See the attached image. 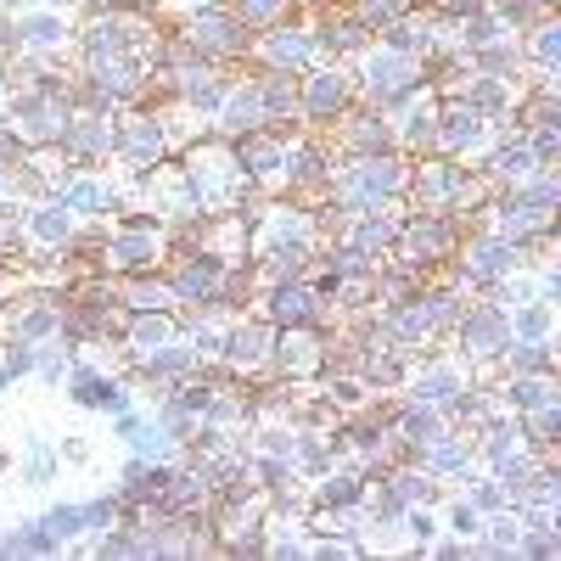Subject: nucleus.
Segmentation results:
<instances>
[{"instance_id": "7ed1b4c3", "label": "nucleus", "mask_w": 561, "mask_h": 561, "mask_svg": "<svg viewBox=\"0 0 561 561\" xmlns=\"http://www.w3.org/2000/svg\"><path fill=\"white\" fill-rule=\"evenodd\" d=\"M460 237H466V219H460V214H444V208H404L388 259H399V264H410V270H421V275H433V270H444V264L455 259Z\"/></svg>"}, {"instance_id": "ddd939ff", "label": "nucleus", "mask_w": 561, "mask_h": 561, "mask_svg": "<svg viewBox=\"0 0 561 561\" xmlns=\"http://www.w3.org/2000/svg\"><path fill=\"white\" fill-rule=\"evenodd\" d=\"M472 377H478V370L466 365L460 354H433V348H427V354H415V359H410V377H404L399 393L415 399V404H449Z\"/></svg>"}, {"instance_id": "ea45409f", "label": "nucleus", "mask_w": 561, "mask_h": 561, "mask_svg": "<svg viewBox=\"0 0 561 561\" xmlns=\"http://www.w3.org/2000/svg\"><path fill=\"white\" fill-rule=\"evenodd\" d=\"M399 528H404V539H410L415 550H427V545L444 534V523H438V511H433V505H410L404 517H399Z\"/></svg>"}, {"instance_id": "bb28decb", "label": "nucleus", "mask_w": 561, "mask_h": 561, "mask_svg": "<svg viewBox=\"0 0 561 561\" xmlns=\"http://www.w3.org/2000/svg\"><path fill=\"white\" fill-rule=\"evenodd\" d=\"M494 399H500V410H511V415H528V410H539V404H556L561 388H556V370H534V377H500Z\"/></svg>"}, {"instance_id": "dca6fc26", "label": "nucleus", "mask_w": 561, "mask_h": 561, "mask_svg": "<svg viewBox=\"0 0 561 561\" xmlns=\"http://www.w3.org/2000/svg\"><path fill=\"white\" fill-rule=\"evenodd\" d=\"M12 28V45H18V57H57L62 45L73 39V23H68V7H23L7 18Z\"/></svg>"}, {"instance_id": "79ce46f5", "label": "nucleus", "mask_w": 561, "mask_h": 561, "mask_svg": "<svg viewBox=\"0 0 561 561\" xmlns=\"http://www.w3.org/2000/svg\"><path fill=\"white\" fill-rule=\"evenodd\" d=\"M427 556H438V561H472V539H460V534H438V539L427 545Z\"/></svg>"}, {"instance_id": "a18cd8bd", "label": "nucleus", "mask_w": 561, "mask_h": 561, "mask_svg": "<svg viewBox=\"0 0 561 561\" xmlns=\"http://www.w3.org/2000/svg\"><path fill=\"white\" fill-rule=\"evenodd\" d=\"M12 388H18V377L7 370V359H0V393H12Z\"/></svg>"}, {"instance_id": "cd10ccee", "label": "nucleus", "mask_w": 561, "mask_h": 561, "mask_svg": "<svg viewBox=\"0 0 561 561\" xmlns=\"http://www.w3.org/2000/svg\"><path fill=\"white\" fill-rule=\"evenodd\" d=\"M377 34H382V45H393V51H404V57H427L433 45H438V18L404 12V18H393L388 28H377Z\"/></svg>"}, {"instance_id": "393cba45", "label": "nucleus", "mask_w": 561, "mask_h": 561, "mask_svg": "<svg viewBox=\"0 0 561 561\" xmlns=\"http://www.w3.org/2000/svg\"><path fill=\"white\" fill-rule=\"evenodd\" d=\"M169 337H180V325H174V309H129L124 320V332H118V348L135 359H147L152 348H163Z\"/></svg>"}, {"instance_id": "0eeeda50", "label": "nucleus", "mask_w": 561, "mask_h": 561, "mask_svg": "<svg viewBox=\"0 0 561 561\" xmlns=\"http://www.w3.org/2000/svg\"><path fill=\"white\" fill-rule=\"evenodd\" d=\"M180 39L192 45V51H197L203 62H214V68L242 62V57L253 51V28H248L237 12H230L225 0H219V7H203V12H185Z\"/></svg>"}, {"instance_id": "9d476101", "label": "nucleus", "mask_w": 561, "mask_h": 561, "mask_svg": "<svg viewBox=\"0 0 561 561\" xmlns=\"http://www.w3.org/2000/svg\"><path fill=\"white\" fill-rule=\"evenodd\" d=\"M270 348H275V325L248 309V314H230L225 320V332H219V365L225 370H237V377H264L270 370Z\"/></svg>"}, {"instance_id": "c9c22d12", "label": "nucleus", "mask_w": 561, "mask_h": 561, "mask_svg": "<svg viewBox=\"0 0 561 561\" xmlns=\"http://www.w3.org/2000/svg\"><path fill=\"white\" fill-rule=\"evenodd\" d=\"M523 34H528V57L550 73V68H556V57H561V28H556V18L545 12V18H539L534 28H523Z\"/></svg>"}, {"instance_id": "a19ab883", "label": "nucleus", "mask_w": 561, "mask_h": 561, "mask_svg": "<svg viewBox=\"0 0 561 561\" xmlns=\"http://www.w3.org/2000/svg\"><path fill=\"white\" fill-rule=\"evenodd\" d=\"M438 523H444V534H460V539H478V534H483V511H478L472 500H466V494H455V500H449V511H444Z\"/></svg>"}, {"instance_id": "aec40b11", "label": "nucleus", "mask_w": 561, "mask_h": 561, "mask_svg": "<svg viewBox=\"0 0 561 561\" xmlns=\"http://www.w3.org/2000/svg\"><path fill=\"white\" fill-rule=\"evenodd\" d=\"M237 147V163H242V180L253 185V192H280V158H287V140H280V129H248L230 140Z\"/></svg>"}, {"instance_id": "c03bdc74", "label": "nucleus", "mask_w": 561, "mask_h": 561, "mask_svg": "<svg viewBox=\"0 0 561 561\" xmlns=\"http://www.w3.org/2000/svg\"><path fill=\"white\" fill-rule=\"evenodd\" d=\"M12 192H18V185H12V174L0 169V203H12Z\"/></svg>"}, {"instance_id": "4be33fe9", "label": "nucleus", "mask_w": 561, "mask_h": 561, "mask_svg": "<svg viewBox=\"0 0 561 561\" xmlns=\"http://www.w3.org/2000/svg\"><path fill=\"white\" fill-rule=\"evenodd\" d=\"M18 219H23V242H28V253H62V248L73 242V230H79V219H73L57 197H34Z\"/></svg>"}, {"instance_id": "7c9ffc66", "label": "nucleus", "mask_w": 561, "mask_h": 561, "mask_svg": "<svg viewBox=\"0 0 561 561\" xmlns=\"http://www.w3.org/2000/svg\"><path fill=\"white\" fill-rule=\"evenodd\" d=\"M57 466H62V449H51L45 438H23V489L57 483Z\"/></svg>"}, {"instance_id": "6ab92c4d", "label": "nucleus", "mask_w": 561, "mask_h": 561, "mask_svg": "<svg viewBox=\"0 0 561 561\" xmlns=\"http://www.w3.org/2000/svg\"><path fill=\"white\" fill-rule=\"evenodd\" d=\"M320 325H275V348H270V370L287 382H314L320 377Z\"/></svg>"}, {"instance_id": "5701e85b", "label": "nucleus", "mask_w": 561, "mask_h": 561, "mask_svg": "<svg viewBox=\"0 0 561 561\" xmlns=\"http://www.w3.org/2000/svg\"><path fill=\"white\" fill-rule=\"evenodd\" d=\"M370 494V472L354 460V466H325L320 478H309V511H348V505H365Z\"/></svg>"}, {"instance_id": "f3484780", "label": "nucleus", "mask_w": 561, "mask_h": 561, "mask_svg": "<svg viewBox=\"0 0 561 561\" xmlns=\"http://www.w3.org/2000/svg\"><path fill=\"white\" fill-rule=\"evenodd\" d=\"M57 152H62L68 169H102V163H113V113H79L73 107V118L57 135Z\"/></svg>"}, {"instance_id": "2eb2a0df", "label": "nucleus", "mask_w": 561, "mask_h": 561, "mask_svg": "<svg viewBox=\"0 0 561 561\" xmlns=\"http://www.w3.org/2000/svg\"><path fill=\"white\" fill-rule=\"evenodd\" d=\"M174 152V135H169V118L158 113H129L113 124V158L124 169H152Z\"/></svg>"}, {"instance_id": "39448f33", "label": "nucleus", "mask_w": 561, "mask_h": 561, "mask_svg": "<svg viewBox=\"0 0 561 561\" xmlns=\"http://www.w3.org/2000/svg\"><path fill=\"white\" fill-rule=\"evenodd\" d=\"M415 84H427L421 79V57H404V51L377 45V39L359 51V68H354V102L359 107H382L388 113L399 96H410Z\"/></svg>"}, {"instance_id": "423d86ee", "label": "nucleus", "mask_w": 561, "mask_h": 561, "mask_svg": "<svg viewBox=\"0 0 561 561\" xmlns=\"http://www.w3.org/2000/svg\"><path fill=\"white\" fill-rule=\"evenodd\" d=\"M449 343H455V354L472 365V370H494V359H500L505 343H511V314H505V304H500L494 293H472V298H466V309H460V320H455Z\"/></svg>"}, {"instance_id": "a878e982", "label": "nucleus", "mask_w": 561, "mask_h": 561, "mask_svg": "<svg viewBox=\"0 0 561 561\" xmlns=\"http://www.w3.org/2000/svg\"><path fill=\"white\" fill-rule=\"evenodd\" d=\"M343 237L365 253V259H388L393 253V237H399V214L393 208H365V214H354L348 225H343Z\"/></svg>"}, {"instance_id": "1a4fd4ad", "label": "nucleus", "mask_w": 561, "mask_h": 561, "mask_svg": "<svg viewBox=\"0 0 561 561\" xmlns=\"http://www.w3.org/2000/svg\"><path fill=\"white\" fill-rule=\"evenodd\" d=\"M354 107V73L337 62V68H309L298 73V124L309 129H332L343 113Z\"/></svg>"}, {"instance_id": "2f4dec72", "label": "nucleus", "mask_w": 561, "mask_h": 561, "mask_svg": "<svg viewBox=\"0 0 561 561\" xmlns=\"http://www.w3.org/2000/svg\"><path fill=\"white\" fill-rule=\"evenodd\" d=\"M39 528L57 539V550L79 545V539H84V505H79V500H62V505H51V511H39Z\"/></svg>"}, {"instance_id": "c85d7f7f", "label": "nucleus", "mask_w": 561, "mask_h": 561, "mask_svg": "<svg viewBox=\"0 0 561 561\" xmlns=\"http://www.w3.org/2000/svg\"><path fill=\"white\" fill-rule=\"evenodd\" d=\"M500 377H534V370H556V337L545 343H528V337H511L505 354L494 359Z\"/></svg>"}, {"instance_id": "6e6552de", "label": "nucleus", "mask_w": 561, "mask_h": 561, "mask_svg": "<svg viewBox=\"0 0 561 561\" xmlns=\"http://www.w3.org/2000/svg\"><path fill=\"white\" fill-rule=\"evenodd\" d=\"M225 270H230V259H219L208 248H180V253L163 259V280H169V293H174L180 309H214Z\"/></svg>"}, {"instance_id": "f8f14e48", "label": "nucleus", "mask_w": 561, "mask_h": 561, "mask_svg": "<svg viewBox=\"0 0 561 561\" xmlns=\"http://www.w3.org/2000/svg\"><path fill=\"white\" fill-rule=\"evenodd\" d=\"M51 197H57L79 225H107V219L124 208V185L107 180V174H96V169H68V174L57 180Z\"/></svg>"}, {"instance_id": "e433bc0d", "label": "nucleus", "mask_w": 561, "mask_h": 561, "mask_svg": "<svg viewBox=\"0 0 561 561\" xmlns=\"http://www.w3.org/2000/svg\"><path fill=\"white\" fill-rule=\"evenodd\" d=\"M466 500H472V505L483 511V517H494V511H505V505H511V489H505L494 472H472V478H466Z\"/></svg>"}, {"instance_id": "c756f323", "label": "nucleus", "mask_w": 561, "mask_h": 561, "mask_svg": "<svg viewBox=\"0 0 561 561\" xmlns=\"http://www.w3.org/2000/svg\"><path fill=\"white\" fill-rule=\"evenodd\" d=\"M505 314H511V337H528V343H545V337H556V304H545V298L511 304Z\"/></svg>"}, {"instance_id": "20e7f679", "label": "nucleus", "mask_w": 561, "mask_h": 561, "mask_svg": "<svg viewBox=\"0 0 561 561\" xmlns=\"http://www.w3.org/2000/svg\"><path fill=\"white\" fill-rule=\"evenodd\" d=\"M325 242V225L314 208L304 203H270L248 219V259H270V253H304L314 259V248Z\"/></svg>"}, {"instance_id": "b1692460", "label": "nucleus", "mask_w": 561, "mask_h": 561, "mask_svg": "<svg viewBox=\"0 0 561 561\" xmlns=\"http://www.w3.org/2000/svg\"><path fill=\"white\" fill-rule=\"evenodd\" d=\"M314 28V45H320V57H359L365 45H370V28L348 12V7H320V23H309Z\"/></svg>"}, {"instance_id": "49530a36", "label": "nucleus", "mask_w": 561, "mask_h": 561, "mask_svg": "<svg viewBox=\"0 0 561 561\" xmlns=\"http://www.w3.org/2000/svg\"><path fill=\"white\" fill-rule=\"evenodd\" d=\"M7 472H12V455H7V449H0V478H7Z\"/></svg>"}, {"instance_id": "4c0bfd02", "label": "nucleus", "mask_w": 561, "mask_h": 561, "mask_svg": "<svg viewBox=\"0 0 561 561\" xmlns=\"http://www.w3.org/2000/svg\"><path fill=\"white\" fill-rule=\"evenodd\" d=\"M348 12L377 34V28H388L393 18H404V12H415V0H348Z\"/></svg>"}, {"instance_id": "a211bd4d", "label": "nucleus", "mask_w": 561, "mask_h": 561, "mask_svg": "<svg viewBox=\"0 0 561 561\" xmlns=\"http://www.w3.org/2000/svg\"><path fill=\"white\" fill-rule=\"evenodd\" d=\"M62 388H68V404H79V410H102V415H113V410H124V404H129V382H124V377H113V370H102V365H90V359H84V348L73 354Z\"/></svg>"}, {"instance_id": "412c9836", "label": "nucleus", "mask_w": 561, "mask_h": 561, "mask_svg": "<svg viewBox=\"0 0 561 561\" xmlns=\"http://www.w3.org/2000/svg\"><path fill=\"white\" fill-rule=\"evenodd\" d=\"M421 472H433L438 483H466L478 472V455H472V438H466L460 427H444L433 444H421L415 455H410Z\"/></svg>"}, {"instance_id": "4468645a", "label": "nucleus", "mask_w": 561, "mask_h": 561, "mask_svg": "<svg viewBox=\"0 0 561 561\" xmlns=\"http://www.w3.org/2000/svg\"><path fill=\"white\" fill-rule=\"evenodd\" d=\"M248 57H259V68H287V73H309L314 62H320V45H314V28L309 23H270V28H259L253 34V51Z\"/></svg>"}, {"instance_id": "f704fd0d", "label": "nucleus", "mask_w": 561, "mask_h": 561, "mask_svg": "<svg viewBox=\"0 0 561 561\" xmlns=\"http://www.w3.org/2000/svg\"><path fill=\"white\" fill-rule=\"evenodd\" d=\"M84 505V534L96 539V534H107V528H118V523H129V511L118 505V494L107 489V494H96V500H79Z\"/></svg>"}, {"instance_id": "37998d69", "label": "nucleus", "mask_w": 561, "mask_h": 561, "mask_svg": "<svg viewBox=\"0 0 561 561\" xmlns=\"http://www.w3.org/2000/svg\"><path fill=\"white\" fill-rule=\"evenodd\" d=\"M169 7H180V12H203V7H219V0H169Z\"/></svg>"}, {"instance_id": "72a5a7b5", "label": "nucleus", "mask_w": 561, "mask_h": 561, "mask_svg": "<svg viewBox=\"0 0 561 561\" xmlns=\"http://www.w3.org/2000/svg\"><path fill=\"white\" fill-rule=\"evenodd\" d=\"M129 455H140V460H180L185 449L158 427V421L147 415V421H140V427H135V438H129Z\"/></svg>"}, {"instance_id": "f257e3e1", "label": "nucleus", "mask_w": 561, "mask_h": 561, "mask_svg": "<svg viewBox=\"0 0 561 561\" xmlns=\"http://www.w3.org/2000/svg\"><path fill=\"white\" fill-rule=\"evenodd\" d=\"M180 174L192 185L203 214H230L242 197H253V185L242 180V163H237V147H230V135H219V129L180 152Z\"/></svg>"}, {"instance_id": "58836bf2", "label": "nucleus", "mask_w": 561, "mask_h": 561, "mask_svg": "<svg viewBox=\"0 0 561 561\" xmlns=\"http://www.w3.org/2000/svg\"><path fill=\"white\" fill-rule=\"evenodd\" d=\"M225 7H230V12H237V18L259 34V28H270V23L287 18V12H293V0H225Z\"/></svg>"}, {"instance_id": "9b49d317", "label": "nucleus", "mask_w": 561, "mask_h": 561, "mask_svg": "<svg viewBox=\"0 0 561 561\" xmlns=\"http://www.w3.org/2000/svg\"><path fill=\"white\" fill-rule=\"evenodd\" d=\"M253 309H259L270 325H320V332L337 320V304H325V298L314 293L309 275H293V280H275V287H264Z\"/></svg>"}, {"instance_id": "f03ea898", "label": "nucleus", "mask_w": 561, "mask_h": 561, "mask_svg": "<svg viewBox=\"0 0 561 561\" xmlns=\"http://www.w3.org/2000/svg\"><path fill=\"white\" fill-rule=\"evenodd\" d=\"M163 259H169V225L152 219L147 208H135V214L102 225L96 270H107V275H140V270H163Z\"/></svg>"}, {"instance_id": "473e14b6", "label": "nucleus", "mask_w": 561, "mask_h": 561, "mask_svg": "<svg viewBox=\"0 0 561 561\" xmlns=\"http://www.w3.org/2000/svg\"><path fill=\"white\" fill-rule=\"evenodd\" d=\"M73 354H79V348L62 343V337H39V343H34V377H39V382H51V388H62Z\"/></svg>"}]
</instances>
